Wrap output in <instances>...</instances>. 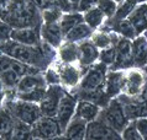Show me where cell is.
<instances>
[{"mask_svg": "<svg viewBox=\"0 0 147 140\" xmlns=\"http://www.w3.org/2000/svg\"><path fill=\"white\" fill-rule=\"evenodd\" d=\"M146 86V74L138 69H130L125 73L121 91L126 96L136 97Z\"/></svg>", "mask_w": 147, "mask_h": 140, "instance_id": "ba28073f", "label": "cell"}, {"mask_svg": "<svg viewBox=\"0 0 147 140\" xmlns=\"http://www.w3.org/2000/svg\"><path fill=\"white\" fill-rule=\"evenodd\" d=\"M77 103H78V102H77V97L68 92L64 93L63 97L61 98L58 109H57V114L55 118L57 119V122H58L61 129L63 130V133L67 128L68 123L71 122V119L76 114Z\"/></svg>", "mask_w": 147, "mask_h": 140, "instance_id": "9c48e42d", "label": "cell"}, {"mask_svg": "<svg viewBox=\"0 0 147 140\" xmlns=\"http://www.w3.org/2000/svg\"><path fill=\"white\" fill-rule=\"evenodd\" d=\"M146 41H147V35H146Z\"/></svg>", "mask_w": 147, "mask_h": 140, "instance_id": "c3c4849f", "label": "cell"}, {"mask_svg": "<svg viewBox=\"0 0 147 140\" xmlns=\"http://www.w3.org/2000/svg\"><path fill=\"white\" fill-rule=\"evenodd\" d=\"M127 20L132 23L138 35L147 31V1H142L136 5L134 11L129 15Z\"/></svg>", "mask_w": 147, "mask_h": 140, "instance_id": "ac0fdd59", "label": "cell"}, {"mask_svg": "<svg viewBox=\"0 0 147 140\" xmlns=\"http://www.w3.org/2000/svg\"><path fill=\"white\" fill-rule=\"evenodd\" d=\"M132 60L134 67L145 68L147 65V41L146 37L137 36L132 39Z\"/></svg>", "mask_w": 147, "mask_h": 140, "instance_id": "e0dca14e", "label": "cell"}, {"mask_svg": "<svg viewBox=\"0 0 147 140\" xmlns=\"http://www.w3.org/2000/svg\"><path fill=\"white\" fill-rule=\"evenodd\" d=\"M40 36L42 41L51 44L52 47H59L63 41V32L61 30V26L58 22L56 23H45L41 25L40 27Z\"/></svg>", "mask_w": 147, "mask_h": 140, "instance_id": "7c38bea8", "label": "cell"}, {"mask_svg": "<svg viewBox=\"0 0 147 140\" xmlns=\"http://www.w3.org/2000/svg\"><path fill=\"white\" fill-rule=\"evenodd\" d=\"M99 49L92 41H83L78 46V60L82 67H90L99 59Z\"/></svg>", "mask_w": 147, "mask_h": 140, "instance_id": "2e32d148", "label": "cell"}, {"mask_svg": "<svg viewBox=\"0 0 147 140\" xmlns=\"http://www.w3.org/2000/svg\"><path fill=\"white\" fill-rule=\"evenodd\" d=\"M82 22H84V16L80 12H66L62 15V17L59 20V26L62 30L63 35L66 36L73 27H76L77 25H79Z\"/></svg>", "mask_w": 147, "mask_h": 140, "instance_id": "484cf974", "label": "cell"}, {"mask_svg": "<svg viewBox=\"0 0 147 140\" xmlns=\"http://www.w3.org/2000/svg\"><path fill=\"white\" fill-rule=\"evenodd\" d=\"M56 6L63 12H72L73 10H77L71 0H56Z\"/></svg>", "mask_w": 147, "mask_h": 140, "instance_id": "ab89813d", "label": "cell"}, {"mask_svg": "<svg viewBox=\"0 0 147 140\" xmlns=\"http://www.w3.org/2000/svg\"><path fill=\"white\" fill-rule=\"evenodd\" d=\"M16 118L13 116V113L9 111V108L0 109V138L3 139H10L13 135L14 125H15Z\"/></svg>", "mask_w": 147, "mask_h": 140, "instance_id": "7402d4cb", "label": "cell"}, {"mask_svg": "<svg viewBox=\"0 0 147 140\" xmlns=\"http://www.w3.org/2000/svg\"><path fill=\"white\" fill-rule=\"evenodd\" d=\"M135 123L142 139H147V117H140Z\"/></svg>", "mask_w": 147, "mask_h": 140, "instance_id": "74e56055", "label": "cell"}, {"mask_svg": "<svg viewBox=\"0 0 147 140\" xmlns=\"http://www.w3.org/2000/svg\"><path fill=\"white\" fill-rule=\"evenodd\" d=\"M100 109H101V107L92 101L80 100L78 103H77L74 116L84 119V121L88 123V122H92L98 118V116H99V113H100Z\"/></svg>", "mask_w": 147, "mask_h": 140, "instance_id": "d6986e66", "label": "cell"}, {"mask_svg": "<svg viewBox=\"0 0 147 140\" xmlns=\"http://www.w3.org/2000/svg\"><path fill=\"white\" fill-rule=\"evenodd\" d=\"M98 118L104 121L109 127H111L113 129H115L120 134L122 133V130L125 129V127L130 122L127 117H126L124 106L119 101V98L110 100L109 103L103 109H100V113L98 116Z\"/></svg>", "mask_w": 147, "mask_h": 140, "instance_id": "3957f363", "label": "cell"}, {"mask_svg": "<svg viewBox=\"0 0 147 140\" xmlns=\"http://www.w3.org/2000/svg\"><path fill=\"white\" fill-rule=\"evenodd\" d=\"M45 93H46V87H38V89H34L27 92H16V97L22 101L40 103V101L45 97Z\"/></svg>", "mask_w": 147, "mask_h": 140, "instance_id": "f546056e", "label": "cell"}, {"mask_svg": "<svg viewBox=\"0 0 147 140\" xmlns=\"http://www.w3.org/2000/svg\"><path fill=\"white\" fill-rule=\"evenodd\" d=\"M63 134V130L55 117L42 116L32 125V138L37 139H52L59 138Z\"/></svg>", "mask_w": 147, "mask_h": 140, "instance_id": "52a82bcc", "label": "cell"}, {"mask_svg": "<svg viewBox=\"0 0 147 140\" xmlns=\"http://www.w3.org/2000/svg\"><path fill=\"white\" fill-rule=\"evenodd\" d=\"M96 6L104 12L105 17H108V19L114 17L116 9H117V4L114 0H98Z\"/></svg>", "mask_w": 147, "mask_h": 140, "instance_id": "d6a6232c", "label": "cell"}, {"mask_svg": "<svg viewBox=\"0 0 147 140\" xmlns=\"http://www.w3.org/2000/svg\"><path fill=\"white\" fill-rule=\"evenodd\" d=\"M46 84L47 82L45 80V76L40 75V74H27L20 79L16 90L18 92H27L34 89L46 87Z\"/></svg>", "mask_w": 147, "mask_h": 140, "instance_id": "ffe728a7", "label": "cell"}, {"mask_svg": "<svg viewBox=\"0 0 147 140\" xmlns=\"http://www.w3.org/2000/svg\"><path fill=\"white\" fill-rule=\"evenodd\" d=\"M63 15V11L59 10L58 7H48L41 11V16H42V21L45 23H56L59 22L61 17Z\"/></svg>", "mask_w": 147, "mask_h": 140, "instance_id": "1f68e13d", "label": "cell"}, {"mask_svg": "<svg viewBox=\"0 0 147 140\" xmlns=\"http://www.w3.org/2000/svg\"><path fill=\"white\" fill-rule=\"evenodd\" d=\"M58 73L61 77V84L64 87L74 89L77 85L80 82L82 73L78 67L73 64H63L58 67Z\"/></svg>", "mask_w": 147, "mask_h": 140, "instance_id": "4fadbf2b", "label": "cell"}, {"mask_svg": "<svg viewBox=\"0 0 147 140\" xmlns=\"http://www.w3.org/2000/svg\"><path fill=\"white\" fill-rule=\"evenodd\" d=\"M108 71V65L104 63H98L92 64L84 76L80 79L79 82V90H84V91H94V90L104 89V82L105 77H107Z\"/></svg>", "mask_w": 147, "mask_h": 140, "instance_id": "5b68a950", "label": "cell"}, {"mask_svg": "<svg viewBox=\"0 0 147 140\" xmlns=\"http://www.w3.org/2000/svg\"><path fill=\"white\" fill-rule=\"evenodd\" d=\"M85 139H121V134L109 127L100 118H96L88 122Z\"/></svg>", "mask_w": 147, "mask_h": 140, "instance_id": "8fae6325", "label": "cell"}, {"mask_svg": "<svg viewBox=\"0 0 147 140\" xmlns=\"http://www.w3.org/2000/svg\"><path fill=\"white\" fill-rule=\"evenodd\" d=\"M96 5H98V0H80L78 3V6H77V10L79 12H85Z\"/></svg>", "mask_w": 147, "mask_h": 140, "instance_id": "f35d334b", "label": "cell"}, {"mask_svg": "<svg viewBox=\"0 0 147 140\" xmlns=\"http://www.w3.org/2000/svg\"><path fill=\"white\" fill-rule=\"evenodd\" d=\"M125 71L124 70H111L107 74L104 82V91L107 92L109 97H114L120 95L122 89V82H124Z\"/></svg>", "mask_w": 147, "mask_h": 140, "instance_id": "9a60e30c", "label": "cell"}, {"mask_svg": "<svg viewBox=\"0 0 147 140\" xmlns=\"http://www.w3.org/2000/svg\"><path fill=\"white\" fill-rule=\"evenodd\" d=\"M114 1H115L116 4H120V3H122V1H124V0H114Z\"/></svg>", "mask_w": 147, "mask_h": 140, "instance_id": "f6af8a7d", "label": "cell"}, {"mask_svg": "<svg viewBox=\"0 0 147 140\" xmlns=\"http://www.w3.org/2000/svg\"><path fill=\"white\" fill-rule=\"evenodd\" d=\"M43 76H45L46 82L50 84V85H59L61 84V77H59L58 69L48 68V69H46V73H45Z\"/></svg>", "mask_w": 147, "mask_h": 140, "instance_id": "d590c367", "label": "cell"}, {"mask_svg": "<svg viewBox=\"0 0 147 140\" xmlns=\"http://www.w3.org/2000/svg\"><path fill=\"white\" fill-rule=\"evenodd\" d=\"M59 59L63 64H73L78 60V46L73 42L66 41L64 44L59 46Z\"/></svg>", "mask_w": 147, "mask_h": 140, "instance_id": "d4e9b609", "label": "cell"}, {"mask_svg": "<svg viewBox=\"0 0 147 140\" xmlns=\"http://www.w3.org/2000/svg\"><path fill=\"white\" fill-rule=\"evenodd\" d=\"M11 32H13V27H11L7 22L0 20V42L10 39L11 38Z\"/></svg>", "mask_w": 147, "mask_h": 140, "instance_id": "8d00e7d4", "label": "cell"}, {"mask_svg": "<svg viewBox=\"0 0 147 140\" xmlns=\"http://www.w3.org/2000/svg\"><path fill=\"white\" fill-rule=\"evenodd\" d=\"M40 30L38 27H24V28H13L11 38L19 43L26 46H37L40 44Z\"/></svg>", "mask_w": 147, "mask_h": 140, "instance_id": "5bb4252c", "label": "cell"}, {"mask_svg": "<svg viewBox=\"0 0 147 140\" xmlns=\"http://www.w3.org/2000/svg\"><path fill=\"white\" fill-rule=\"evenodd\" d=\"M10 0H0V20H1L4 12H5L7 5H9Z\"/></svg>", "mask_w": 147, "mask_h": 140, "instance_id": "60d3db41", "label": "cell"}, {"mask_svg": "<svg viewBox=\"0 0 147 140\" xmlns=\"http://www.w3.org/2000/svg\"><path fill=\"white\" fill-rule=\"evenodd\" d=\"M85 131L87 122L77 116H73L63 134L66 139H85Z\"/></svg>", "mask_w": 147, "mask_h": 140, "instance_id": "44dd1931", "label": "cell"}, {"mask_svg": "<svg viewBox=\"0 0 147 140\" xmlns=\"http://www.w3.org/2000/svg\"><path fill=\"white\" fill-rule=\"evenodd\" d=\"M6 108L13 113V116L21 121L24 123H27L30 125H34L38 119L42 117L40 106L36 102H28V101H22L19 100H9L6 103Z\"/></svg>", "mask_w": 147, "mask_h": 140, "instance_id": "277c9868", "label": "cell"}, {"mask_svg": "<svg viewBox=\"0 0 147 140\" xmlns=\"http://www.w3.org/2000/svg\"><path fill=\"white\" fill-rule=\"evenodd\" d=\"M83 16H84V22L87 23L89 27H92L93 30L94 28H98L101 23L105 21L104 12L101 11L98 6H94V7H92L90 10L85 11Z\"/></svg>", "mask_w": 147, "mask_h": 140, "instance_id": "4316f807", "label": "cell"}, {"mask_svg": "<svg viewBox=\"0 0 147 140\" xmlns=\"http://www.w3.org/2000/svg\"><path fill=\"white\" fill-rule=\"evenodd\" d=\"M92 35H93V28L89 27L85 22H82L77 25L76 27H73L64 37H66V41H68V42L78 43L92 37Z\"/></svg>", "mask_w": 147, "mask_h": 140, "instance_id": "cb8c5ba5", "label": "cell"}, {"mask_svg": "<svg viewBox=\"0 0 147 140\" xmlns=\"http://www.w3.org/2000/svg\"><path fill=\"white\" fill-rule=\"evenodd\" d=\"M4 97H5V93H3V91H0V105L4 101Z\"/></svg>", "mask_w": 147, "mask_h": 140, "instance_id": "7bdbcfd3", "label": "cell"}, {"mask_svg": "<svg viewBox=\"0 0 147 140\" xmlns=\"http://www.w3.org/2000/svg\"><path fill=\"white\" fill-rule=\"evenodd\" d=\"M1 20L13 28L40 27L42 16L40 9L31 0H10Z\"/></svg>", "mask_w": 147, "mask_h": 140, "instance_id": "6da1fadb", "label": "cell"}, {"mask_svg": "<svg viewBox=\"0 0 147 140\" xmlns=\"http://www.w3.org/2000/svg\"><path fill=\"white\" fill-rule=\"evenodd\" d=\"M66 93L62 86L59 85H51L48 89H46V93L45 97L40 101V109L42 116L45 117H56L57 109H58L61 98Z\"/></svg>", "mask_w": 147, "mask_h": 140, "instance_id": "8992f818", "label": "cell"}, {"mask_svg": "<svg viewBox=\"0 0 147 140\" xmlns=\"http://www.w3.org/2000/svg\"><path fill=\"white\" fill-rule=\"evenodd\" d=\"M3 87H4V84H3L1 79H0V91H3Z\"/></svg>", "mask_w": 147, "mask_h": 140, "instance_id": "ee69618b", "label": "cell"}, {"mask_svg": "<svg viewBox=\"0 0 147 140\" xmlns=\"http://www.w3.org/2000/svg\"><path fill=\"white\" fill-rule=\"evenodd\" d=\"M144 71H145V74H146V75H147V65H146V67H145V69H144Z\"/></svg>", "mask_w": 147, "mask_h": 140, "instance_id": "bcb514c9", "label": "cell"}, {"mask_svg": "<svg viewBox=\"0 0 147 140\" xmlns=\"http://www.w3.org/2000/svg\"><path fill=\"white\" fill-rule=\"evenodd\" d=\"M11 138L13 139H30V138H32V125L16 119Z\"/></svg>", "mask_w": 147, "mask_h": 140, "instance_id": "f1b7e54d", "label": "cell"}, {"mask_svg": "<svg viewBox=\"0 0 147 140\" xmlns=\"http://www.w3.org/2000/svg\"><path fill=\"white\" fill-rule=\"evenodd\" d=\"M138 0H124L122 3L119 4L116 9V12L114 15V20H125L129 17V15L134 11L136 7Z\"/></svg>", "mask_w": 147, "mask_h": 140, "instance_id": "83f0119b", "label": "cell"}, {"mask_svg": "<svg viewBox=\"0 0 147 140\" xmlns=\"http://www.w3.org/2000/svg\"><path fill=\"white\" fill-rule=\"evenodd\" d=\"M0 53L5 54L15 60L28 65H34L38 69L47 68L50 63L45 58L41 46H26V44L19 43L13 39H7L0 42Z\"/></svg>", "mask_w": 147, "mask_h": 140, "instance_id": "7a4b0ae2", "label": "cell"}, {"mask_svg": "<svg viewBox=\"0 0 147 140\" xmlns=\"http://www.w3.org/2000/svg\"><path fill=\"white\" fill-rule=\"evenodd\" d=\"M138 1H141V3H142V1H147V0H138Z\"/></svg>", "mask_w": 147, "mask_h": 140, "instance_id": "7dc6e473", "label": "cell"}, {"mask_svg": "<svg viewBox=\"0 0 147 140\" xmlns=\"http://www.w3.org/2000/svg\"><path fill=\"white\" fill-rule=\"evenodd\" d=\"M116 59L113 64L114 70H124L134 67L132 60V42L125 37L119 38L115 44Z\"/></svg>", "mask_w": 147, "mask_h": 140, "instance_id": "30bf717a", "label": "cell"}, {"mask_svg": "<svg viewBox=\"0 0 147 140\" xmlns=\"http://www.w3.org/2000/svg\"><path fill=\"white\" fill-rule=\"evenodd\" d=\"M121 138L122 139H142L141 137V134L138 133V130L136 128V123L131 122L130 121L127 123V125L125 127V129L122 130V133H121Z\"/></svg>", "mask_w": 147, "mask_h": 140, "instance_id": "e575fe53", "label": "cell"}, {"mask_svg": "<svg viewBox=\"0 0 147 140\" xmlns=\"http://www.w3.org/2000/svg\"><path fill=\"white\" fill-rule=\"evenodd\" d=\"M0 79H1L5 87L13 89V87H15V86H18L21 76H20L13 68H10V69H7V70H5V71H3L1 74H0Z\"/></svg>", "mask_w": 147, "mask_h": 140, "instance_id": "4dcf8cb0", "label": "cell"}, {"mask_svg": "<svg viewBox=\"0 0 147 140\" xmlns=\"http://www.w3.org/2000/svg\"><path fill=\"white\" fill-rule=\"evenodd\" d=\"M115 59H116L115 46L101 49L100 53H99V60L101 61V63H104L105 65H113L114 63H115Z\"/></svg>", "mask_w": 147, "mask_h": 140, "instance_id": "836d02e7", "label": "cell"}, {"mask_svg": "<svg viewBox=\"0 0 147 140\" xmlns=\"http://www.w3.org/2000/svg\"><path fill=\"white\" fill-rule=\"evenodd\" d=\"M120 37L116 35L115 31H101V32H98L95 35H92V42L93 44L98 49H105L108 47H111V46H115L116 42L119 41Z\"/></svg>", "mask_w": 147, "mask_h": 140, "instance_id": "603a6c76", "label": "cell"}, {"mask_svg": "<svg viewBox=\"0 0 147 140\" xmlns=\"http://www.w3.org/2000/svg\"><path fill=\"white\" fill-rule=\"evenodd\" d=\"M79 1H80V0H71V3L76 6V9H77V6H78V3H79Z\"/></svg>", "mask_w": 147, "mask_h": 140, "instance_id": "b9f144b4", "label": "cell"}]
</instances>
